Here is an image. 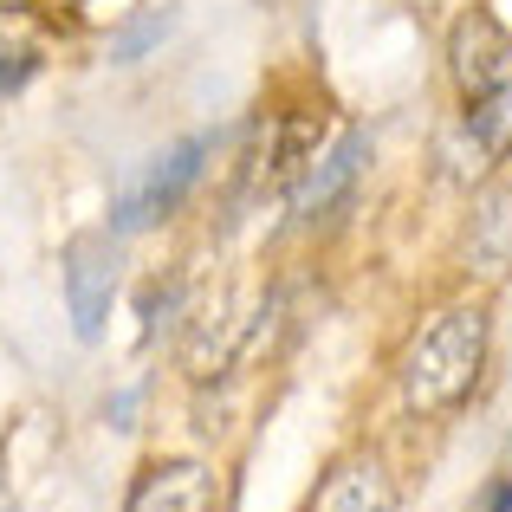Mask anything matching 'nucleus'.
Instances as JSON below:
<instances>
[{
  "label": "nucleus",
  "instance_id": "1",
  "mask_svg": "<svg viewBox=\"0 0 512 512\" xmlns=\"http://www.w3.org/2000/svg\"><path fill=\"white\" fill-rule=\"evenodd\" d=\"M480 370H487V312L480 305H454V312H441L409 344V357H402V396H409V409L441 415L454 402H467Z\"/></svg>",
  "mask_w": 512,
  "mask_h": 512
},
{
  "label": "nucleus",
  "instance_id": "2",
  "mask_svg": "<svg viewBox=\"0 0 512 512\" xmlns=\"http://www.w3.org/2000/svg\"><path fill=\"white\" fill-rule=\"evenodd\" d=\"M65 292H72V331H78V338H98V331H104V318H111V292H117L111 240H98V234L72 240Z\"/></svg>",
  "mask_w": 512,
  "mask_h": 512
},
{
  "label": "nucleus",
  "instance_id": "3",
  "mask_svg": "<svg viewBox=\"0 0 512 512\" xmlns=\"http://www.w3.org/2000/svg\"><path fill=\"white\" fill-rule=\"evenodd\" d=\"M448 52H454V78H461V85L480 98V91H493V85L506 78L512 39H506V26L493 20V13H480V7H474L461 26H454V46H448Z\"/></svg>",
  "mask_w": 512,
  "mask_h": 512
},
{
  "label": "nucleus",
  "instance_id": "4",
  "mask_svg": "<svg viewBox=\"0 0 512 512\" xmlns=\"http://www.w3.org/2000/svg\"><path fill=\"white\" fill-rule=\"evenodd\" d=\"M124 512H214V474L201 461H169L137 480Z\"/></svg>",
  "mask_w": 512,
  "mask_h": 512
},
{
  "label": "nucleus",
  "instance_id": "5",
  "mask_svg": "<svg viewBox=\"0 0 512 512\" xmlns=\"http://www.w3.org/2000/svg\"><path fill=\"white\" fill-rule=\"evenodd\" d=\"M201 156H208V137H188V143H175V150L163 156V163L150 169V182H143L137 195L124 201V227H143V221H156V214H169L175 201L188 195V182L201 175Z\"/></svg>",
  "mask_w": 512,
  "mask_h": 512
},
{
  "label": "nucleus",
  "instance_id": "6",
  "mask_svg": "<svg viewBox=\"0 0 512 512\" xmlns=\"http://www.w3.org/2000/svg\"><path fill=\"white\" fill-rule=\"evenodd\" d=\"M363 150H370L363 137H344L325 163H312V169L299 175V188H292V208H299L305 221H318L325 208H338V195L357 182V169H363Z\"/></svg>",
  "mask_w": 512,
  "mask_h": 512
},
{
  "label": "nucleus",
  "instance_id": "7",
  "mask_svg": "<svg viewBox=\"0 0 512 512\" xmlns=\"http://www.w3.org/2000/svg\"><path fill=\"white\" fill-rule=\"evenodd\" d=\"M312 512H396V487H389V474L376 461H344L318 487Z\"/></svg>",
  "mask_w": 512,
  "mask_h": 512
},
{
  "label": "nucleus",
  "instance_id": "8",
  "mask_svg": "<svg viewBox=\"0 0 512 512\" xmlns=\"http://www.w3.org/2000/svg\"><path fill=\"white\" fill-rule=\"evenodd\" d=\"M467 130H474L480 156H512V78H500L493 91H480L474 111H467Z\"/></svg>",
  "mask_w": 512,
  "mask_h": 512
},
{
  "label": "nucleus",
  "instance_id": "9",
  "mask_svg": "<svg viewBox=\"0 0 512 512\" xmlns=\"http://www.w3.org/2000/svg\"><path fill=\"white\" fill-rule=\"evenodd\" d=\"M169 33V13L156 7V13H143V20H130L124 33H117V59H137L143 46H150V39H163Z\"/></svg>",
  "mask_w": 512,
  "mask_h": 512
},
{
  "label": "nucleus",
  "instance_id": "10",
  "mask_svg": "<svg viewBox=\"0 0 512 512\" xmlns=\"http://www.w3.org/2000/svg\"><path fill=\"white\" fill-rule=\"evenodd\" d=\"M26 78V52H0V91H13Z\"/></svg>",
  "mask_w": 512,
  "mask_h": 512
},
{
  "label": "nucleus",
  "instance_id": "11",
  "mask_svg": "<svg viewBox=\"0 0 512 512\" xmlns=\"http://www.w3.org/2000/svg\"><path fill=\"white\" fill-rule=\"evenodd\" d=\"M474 512H512V480H500V487H487Z\"/></svg>",
  "mask_w": 512,
  "mask_h": 512
}]
</instances>
